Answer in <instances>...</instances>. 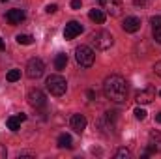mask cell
I'll list each match as a JSON object with an SVG mask.
<instances>
[{"label":"cell","instance_id":"cell-11","mask_svg":"<svg viewBox=\"0 0 161 159\" xmlns=\"http://www.w3.org/2000/svg\"><path fill=\"white\" fill-rule=\"evenodd\" d=\"M69 123H71V129L73 131H77V133H82L84 129H86V118L82 116V114H73L71 120H69Z\"/></svg>","mask_w":161,"mask_h":159},{"label":"cell","instance_id":"cell-7","mask_svg":"<svg viewBox=\"0 0 161 159\" xmlns=\"http://www.w3.org/2000/svg\"><path fill=\"white\" fill-rule=\"evenodd\" d=\"M101 4H103V9H105L111 17H120L122 11H124L122 0H101Z\"/></svg>","mask_w":161,"mask_h":159},{"label":"cell","instance_id":"cell-10","mask_svg":"<svg viewBox=\"0 0 161 159\" xmlns=\"http://www.w3.org/2000/svg\"><path fill=\"white\" fill-rule=\"evenodd\" d=\"M156 99V90L152 88V86H148V88H144V90H141L139 94H137V103L139 105H148V103H152Z\"/></svg>","mask_w":161,"mask_h":159},{"label":"cell","instance_id":"cell-26","mask_svg":"<svg viewBox=\"0 0 161 159\" xmlns=\"http://www.w3.org/2000/svg\"><path fill=\"white\" fill-rule=\"evenodd\" d=\"M88 99H96V92L94 90H88Z\"/></svg>","mask_w":161,"mask_h":159},{"label":"cell","instance_id":"cell-32","mask_svg":"<svg viewBox=\"0 0 161 159\" xmlns=\"http://www.w3.org/2000/svg\"><path fill=\"white\" fill-rule=\"evenodd\" d=\"M0 2H8V0H0Z\"/></svg>","mask_w":161,"mask_h":159},{"label":"cell","instance_id":"cell-18","mask_svg":"<svg viewBox=\"0 0 161 159\" xmlns=\"http://www.w3.org/2000/svg\"><path fill=\"white\" fill-rule=\"evenodd\" d=\"M6 79L9 80V82H15V80L21 79V71H19V69H9L8 75H6Z\"/></svg>","mask_w":161,"mask_h":159},{"label":"cell","instance_id":"cell-6","mask_svg":"<svg viewBox=\"0 0 161 159\" xmlns=\"http://www.w3.org/2000/svg\"><path fill=\"white\" fill-rule=\"evenodd\" d=\"M26 99H28V105L34 107V109H43V107L47 105V96H45L41 90H38V88L30 90L28 96H26Z\"/></svg>","mask_w":161,"mask_h":159},{"label":"cell","instance_id":"cell-30","mask_svg":"<svg viewBox=\"0 0 161 159\" xmlns=\"http://www.w3.org/2000/svg\"><path fill=\"white\" fill-rule=\"evenodd\" d=\"M6 154H8V152H6V150H4V148L0 146V156H2V157H6Z\"/></svg>","mask_w":161,"mask_h":159},{"label":"cell","instance_id":"cell-12","mask_svg":"<svg viewBox=\"0 0 161 159\" xmlns=\"http://www.w3.org/2000/svg\"><path fill=\"white\" fill-rule=\"evenodd\" d=\"M6 21L9 25H19L21 21H25V11L23 9H9L6 13Z\"/></svg>","mask_w":161,"mask_h":159},{"label":"cell","instance_id":"cell-8","mask_svg":"<svg viewBox=\"0 0 161 159\" xmlns=\"http://www.w3.org/2000/svg\"><path fill=\"white\" fill-rule=\"evenodd\" d=\"M122 28H124V32H127V34H135V32H139L141 30V19L139 17H125L124 19V23H122Z\"/></svg>","mask_w":161,"mask_h":159},{"label":"cell","instance_id":"cell-15","mask_svg":"<svg viewBox=\"0 0 161 159\" xmlns=\"http://www.w3.org/2000/svg\"><path fill=\"white\" fill-rule=\"evenodd\" d=\"M66 66H68V54H64V52L56 54L54 56V68L58 71H62V69H66Z\"/></svg>","mask_w":161,"mask_h":159},{"label":"cell","instance_id":"cell-27","mask_svg":"<svg viewBox=\"0 0 161 159\" xmlns=\"http://www.w3.org/2000/svg\"><path fill=\"white\" fill-rule=\"evenodd\" d=\"M133 4H135V6H144L146 0H133Z\"/></svg>","mask_w":161,"mask_h":159},{"label":"cell","instance_id":"cell-23","mask_svg":"<svg viewBox=\"0 0 161 159\" xmlns=\"http://www.w3.org/2000/svg\"><path fill=\"white\" fill-rule=\"evenodd\" d=\"M82 0H71V9H80Z\"/></svg>","mask_w":161,"mask_h":159},{"label":"cell","instance_id":"cell-14","mask_svg":"<svg viewBox=\"0 0 161 159\" xmlns=\"http://www.w3.org/2000/svg\"><path fill=\"white\" fill-rule=\"evenodd\" d=\"M88 17H90V21H94V23H97V25H103V23H105V13H103L101 9H90Z\"/></svg>","mask_w":161,"mask_h":159},{"label":"cell","instance_id":"cell-9","mask_svg":"<svg viewBox=\"0 0 161 159\" xmlns=\"http://www.w3.org/2000/svg\"><path fill=\"white\" fill-rule=\"evenodd\" d=\"M79 34H82V25L77 23V21H69V23L66 25V28H64V38H66V40H73V38H77Z\"/></svg>","mask_w":161,"mask_h":159},{"label":"cell","instance_id":"cell-2","mask_svg":"<svg viewBox=\"0 0 161 159\" xmlns=\"http://www.w3.org/2000/svg\"><path fill=\"white\" fill-rule=\"evenodd\" d=\"M94 58H96V52H94L92 47L80 45V47L75 49V60H77V64L82 66V68H90L94 64Z\"/></svg>","mask_w":161,"mask_h":159},{"label":"cell","instance_id":"cell-22","mask_svg":"<svg viewBox=\"0 0 161 159\" xmlns=\"http://www.w3.org/2000/svg\"><path fill=\"white\" fill-rule=\"evenodd\" d=\"M150 23H152L154 28H156V26H161V15H154V17L150 19Z\"/></svg>","mask_w":161,"mask_h":159},{"label":"cell","instance_id":"cell-13","mask_svg":"<svg viewBox=\"0 0 161 159\" xmlns=\"http://www.w3.org/2000/svg\"><path fill=\"white\" fill-rule=\"evenodd\" d=\"M58 148H73V139H71V135H68V133H62L60 137H58Z\"/></svg>","mask_w":161,"mask_h":159},{"label":"cell","instance_id":"cell-20","mask_svg":"<svg viewBox=\"0 0 161 159\" xmlns=\"http://www.w3.org/2000/svg\"><path fill=\"white\" fill-rule=\"evenodd\" d=\"M133 114H135V118L137 120H144L146 118V111H144L142 107H137V109L133 111Z\"/></svg>","mask_w":161,"mask_h":159},{"label":"cell","instance_id":"cell-1","mask_svg":"<svg viewBox=\"0 0 161 159\" xmlns=\"http://www.w3.org/2000/svg\"><path fill=\"white\" fill-rule=\"evenodd\" d=\"M103 92H105L107 99H111L114 103H122L127 97V82L120 75H111L103 82Z\"/></svg>","mask_w":161,"mask_h":159},{"label":"cell","instance_id":"cell-16","mask_svg":"<svg viewBox=\"0 0 161 159\" xmlns=\"http://www.w3.org/2000/svg\"><path fill=\"white\" fill-rule=\"evenodd\" d=\"M6 125H8L9 131H19L21 129V120L17 118V116H9V118L6 120Z\"/></svg>","mask_w":161,"mask_h":159},{"label":"cell","instance_id":"cell-19","mask_svg":"<svg viewBox=\"0 0 161 159\" xmlns=\"http://www.w3.org/2000/svg\"><path fill=\"white\" fill-rule=\"evenodd\" d=\"M114 157H116V159H129V157H131V152H129L127 148H120V150L114 154Z\"/></svg>","mask_w":161,"mask_h":159},{"label":"cell","instance_id":"cell-21","mask_svg":"<svg viewBox=\"0 0 161 159\" xmlns=\"http://www.w3.org/2000/svg\"><path fill=\"white\" fill-rule=\"evenodd\" d=\"M152 34H154V40L158 41V43H161V26H156Z\"/></svg>","mask_w":161,"mask_h":159},{"label":"cell","instance_id":"cell-3","mask_svg":"<svg viewBox=\"0 0 161 159\" xmlns=\"http://www.w3.org/2000/svg\"><path fill=\"white\" fill-rule=\"evenodd\" d=\"M47 90L51 92V96L60 97V96L66 94V90H68V82H66V79H64L62 75H51V77L47 79Z\"/></svg>","mask_w":161,"mask_h":159},{"label":"cell","instance_id":"cell-4","mask_svg":"<svg viewBox=\"0 0 161 159\" xmlns=\"http://www.w3.org/2000/svg\"><path fill=\"white\" fill-rule=\"evenodd\" d=\"M92 41H94L96 49H99V51H107V49L113 47L114 38H113L111 32H107V30H99V32H96V34L92 36Z\"/></svg>","mask_w":161,"mask_h":159},{"label":"cell","instance_id":"cell-17","mask_svg":"<svg viewBox=\"0 0 161 159\" xmlns=\"http://www.w3.org/2000/svg\"><path fill=\"white\" fill-rule=\"evenodd\" d=\"M15 40H17L19 45H32V43H34V38H32V36H28V34H19Z\"/></svg>","mask_w":161,"mask_h":159},{"label":"cell","instance_id":"cell-5","mask_svg":"<svg viewBox=\"0 0 161 159\" xmlns=\"http://www.w3.org/2000/svg\"><path fill=\"white\" fill-rule=\"evenodd\" d=\"M43 71H45V64H43L41 58L28 60V64H26V75L30 79H40L41 75H43Z\"/></svg>","mask_w":161,"mask_h":159},{"label":"cell","instance_id":"cell-24","mask_svg":"<svg viewBox=\"0 0 161 159\" xmlns=\"http://www.w3.org/2000/svg\"><path fill=\"white\" fill-rule=\"evenodd\" d=\"M56 9H58V6H56V4H49V6L45 8V11H47V13H54Z\"/></svg>","mask_w":161,"mask_h":159},{"label":"cell","instance_id":"cell-33","mask_svg":"<svg viewBox=\"0 0 161 159\" xmlns=\"http://www.w3.org/2000/svg\"><path fill=\"white\" fill-rule=\"evenodd\" d=\"M159 96H161V92H159Z\"/></svg>","mask_w":161,"mask_h":159},{"label":"cell","instance_id":"cell-31","mask_svg":"<svg viewBox=\"0 0 161 159\" xmlns=\"http://www.w3.org/2000/svg\"><path fill=\"white\" fill-rule=\"evenodd\" d=\"M156 122H158V123H161V112H158V114H156Z\"/></svg>","mask_w":161,"mask_h":159},{"label":"cell","instance_id":"cell-28","mask_svg":"<svg viewBox=\"0 0 161 159\" xmlns=\"http://www.w3.org/2000/svg\"><path fill=\"white\" fill-rule=\"evenodd\" d=\"M17 118L21 120V122H25V120H26V114H23V112H21V114H17Z\"/></svg>","mask_w":161,"mask_h":159},{"label":"cell","instance_id":"cell-29","mask_svg":"<svg viewBox=\"0 0 161 159\" xmlns=\"http://www.w3.org/2000/svg\"><path fill=\"white\" fill-rule=\"evenodd\" d=\"M4 49H6V43H4V40L0 38V51H4Z\"/></svg>","mask_w":161,"mask_h":159},{"label":"cell","instance_id":"cell-25","mask_svg":"<svg viewBox=\"0 0 161 159\" xmlns=\"http://www.w3.org/2000/svg\"><path fill=\"white\" fill-rule=\"evenodd\" d=\"M154 71L161 77V62H156V64H154Z\"/></svg>","mask_w":161,"mask_h":159}]
</instances>
